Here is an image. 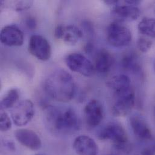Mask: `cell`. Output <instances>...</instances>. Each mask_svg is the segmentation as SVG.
Segmentation results:
<instances>
[{"mask_svg":"<svg viewBox=\"0 0 155 155\" xmlns=\"http://www.w3.org/2000/svg\"><path fill=\"white\" fill-rule=\"evenodd\" d=\"M44 89L47 95L53 100L66 103L73 98L76 84L69 73L63 69H58L46 78Z\"/></svg>","mask_w":155,"mask_h":155,"instance_id":"cell-1","label":"cell"},{"mask_svg":"<svg viewBox=\"0 0 155 155\" xmlns=\"http://www.w3.org/2000/svg\"><path fill=\"white\" fill-rule=\"evenodd\" d=\"M47 119L50 126L61 134H73L81 127L80 120L76 112L71 107L49 106L47 108Z\"/></svg>","mask_w":155,"mask_h":155,"instance_id":"cell-2","label":"cell"},{"mask_svg":"<svg viewBox=\"0 0 155 155\" xmlns=\"http://www.w3.org/2000/svg\"><path fill=\"white\" fill-rule=\"evenodd\" d=\"M102 141H110L116 149L126 150L128 149V137L124 127L119 123H110L104 127L98 134Z\"/></svg>","mask_w":155,"mask_h":155,"instance_id":"cell-3","label":"cell"},{"mask_svg":"<svg viewBox=\"0 0 155 155\" xmlns=\"http://www.w3.org/2000/svg\"><path fill=\"white\" fill-rule=\"evenodd\" d=\"M112 112L116 117H124L133 109L135 103V95L132 87L114 94Z\"/></svg>","mask_w":155,"mask_h":155,"instance_id":"cell-4","label":"cell"},{"mask_svg":"<svg viewBox=\"0 0 155 155\" xmlns=\"http://www.w3.org/2000/svg\"><path fill=\"white\" fill-rule=\"evenodd\" d=\"M107 40L114 47H123L130 44L132 35L129 28L121 22L114 21L107 28Z\"/></svg>","mask_w":155,"mask_h":155,"instance_id":"cell-5","label":"cell"},{"mask_svg":"<svg viewBox=\"0 0 155 155\" xmlns=\"http://www.w3.org/2000/svg\"><path fill=\"white\" fill-rule=\"evenodd\" d=\"M35 115V107L30 100L18 101L12 109L11 117L17 126H24L30 123Z\"/></svg>","mask_w":155,"mask_h":155,"instance_id":"cell-6","label":"cell"},{"mask_svg":"<svg viewBox=\"0 0 155 155\" xmlns=\"http://www.w3.org/2000/svg\"><path fill=\"white\" fill-rule=\"evenodd\" d=\"M65 62L70 70L85 77L92 76L95 71L94 65L80 53H75L68 55Z\"/></svg>","mask_w":155,"mask_h":155,"instance_id":"cell-7","label":"cell"},{"mask_svg":"<svg viewBox=\"0 0 155 155\" xmlns=\"http://www.w3.org/2000/svg\"><path fill=\"white\" fill-rule=\"evenodd\" d=\"M28 49L33 56L40 61H47L51 56V47L49 42L39 35H34L30 37Z\"/></svg>","mask_w":155,"mask_h":155,"instance_id":"cell-8","label":"cell"},{"mask_svg":"<svg viewBox=\"0 0 155 155\" xmlns=\"http://www.w3.org/2000/svg\"><path fill=\"white\" fill-rule=\"evenodd\" d=\"M84 115L86 124L91 127H95L100 124L104 117V107L98 100H91L85 106Z\"/></svg>","mask_w":155,"mask_h":155,"instance_id":"cell-9","label":"cell"},{"mask_svg":"<svg viewBox=\"0 0 155 155\" xmlns=\"http://www.w3.org/2000/svg\"><path fill=\"white\" fill-rule=\"evenodd\" d=\"M140 10L137 6L125 4L124 1H118V4L111 11L112 18L119 22L135 21L140 17Z\"/></svg>","mask_w":155,"mask_h":155,"instance_id":"cell-10","label":"cell"},{"mask_svg":"<svg viewBox=\"0 0 155 155\" xmlns=\"http://www.w3.org/2000/svg\"><path fill=\"white\" fill-rule=\"evenodd\" d=\"M82 31L74 25L59 24L54 29V36L64 42L75 45L83 37Z\"/></svg>","mask_w":155,"mask_h":155,"instance_id":"cell-11","label":"cell"},{"mask_svg":"<svg viewBox=\"0 0 155 155\" xmlns=\"http://www.w3.org/2000/svg\"><path fill=\"white\" fill-rule=\"evenodd\" d=\"M1 42L8 47H19L24 43V33L15 25H8L3 27L0 33Z\"/></svg>","mask_w":155,"mask_h":155,"instance_id":"cell-12","label":"cell"},{"mask_svg":"<svg viewBox=\"0 0 155 155\" xmlns=\"http://www.w3.org/2000/svg\"><path fill=\"white\" fill-rule=\"evenodd\" d=\"M15 137L22 146L31 150H38L42 147V141L38 135L31 130L21 129L16 130Z\"/></svg>","mask_w":155,"mask_h":155,"instance_id":"cell-13","label":"cell"},{"mask_svg":"<svg viewBox=\"0 0 155 155\" xmlns=\"http://www.w3.org/2000/svg\"><path fill=\"white\" fill-rule=\"evenodd\" d=\"M73 148L78 155H97L98 147L95 141L87 135H80L73 143Z\"/></svg>","mask_w":155,"mask_h":155,"instance_id":"cell-14","label":"cell"},{"mask_svg":"<svg viewBox=\"0 0 155 155\" xmlns=\"http://www.w3.org/2000/svg\"><path fill=\"white\" fill-rule=\"evenodd\" d=\"M130 124L135 135L141 140H150L152 138V134L146 121L143 117L135 115L130 118Z\"/></svg>","mask_w":155,"mask_h":155,"instance_id":"cell-15","label":"cell"},{"mask_svg":"<svg viewBox=\"0 0 155 155\" xmlns=\"http://www.w3.org/2000/svg\"><path fill=\"white\" fill-rule=\"evenodd\" d=\"M114 62V58L109 51L102 50L97 54L95 61V70L100 74L108 73Z\"/></svg>","mask_w":155,"mask_h":155,"instance_id":"cell-16","label":"cell"},{"mask_svg":"<svg viewBox=\"0 0 155 155\" xmlns=\"http://www.w3.org/2000/svg\"><path fill=\"white\" fill-rule=\"evenodd\" d=\"M107 86L114 93L121 92L132 87L130 78L125 74L113 76L107 81Z\"/></svg>","mask_w":155,"mask_h":155,"instance_id":"cell-17","label":"cell"},{"mask_svg":"<svg viewBox=\"0 0 155 155\" xmlns=\"http://www.w3.org/2000/svg\"><path fill=\"white\" fill-rule=\"evenodd\" d=\"M122 67L127 71L134 73H138L141 70V64L138 56L134 53H128L121 60Z\"/></svg>","mask_w":155,"mask_h":155,"instance_id":"cell-18","label":"cell"},{"mask_svg":"<svg viewBox=\"0 0 155 155\" xmlns=\"http://www.w3.org/2000/svg\"><path fill=\"white\" fill-rule=\"evenodd\" d=\"M19 92L17 89L13 88L8 90L1 100V108L2 110L13 108L18 102Z\"/></svg>","mask_w":155,"mask_h":155,"instance_id":"cell-19","label":"cell"},{"mask_svg":"<svg viewBox=\"0 0 155 155\" xmlns=\"http://www.w3.org/2000/svg\"><path fill=\"white\" fill-rule=\"evenodd\" d=\"M139 32L147 37L155 38V19L144 18L138 24Z\"/></svg>","mask_w":155,"mask_h":155,"instance_id":"cell-20","label":"cell"},{"mask_svg":"<svg viewBox=\"0 0 155 155\" xmlns=\"http://www.w3.org/2000/svg\"><path fill=\"white\" fill-rule=\"evenodd\" d=\"M1 126L0 129L2 132H7L12 127V121L8 115L4 111L1 109Z\"/></svg>","mask_w":155,"mask_h":155,"instance_id":"cell-21","label":"cell"},{"mask_svg":"<svg viewBox=\"0 0 155 155\" xmlns=\"http://www.w3.org/2000/svg\"><path fill=\"white\" fill-rule=\"evenodd\" d=\"M152 45L153 43L152 41L143 37L139 38L137 41L138 48L142 53L148 52L151 49Z\"/></svg>","mask_w":155,"mask_h":155,"instance_id":"cell-22","label":"cell"},{"mask_svg":"<svg viewBox=\"0 0 155 155\" xmlns=\"http://www.w3.org/2000/svg\"><path fill=\"white\" fill-rule=\"evenodd\" d=\"M33 4L31 1H18L14 2L13 8L17 12H21L30 8Z\"/></svg>","mask_w":155,"mask_h":155,"instance_id":"cell-23","label":"cell"},{"mask_svg":"<svg viewBox=\"0 0 155 155\" xmlns=\"http://www.w3.org/2000/svg\"><path fill=\"white\" fill-rule=\"evenodd\" d=\"M26 26L30 30H35L37 26L36 21L32 17H28L25 19Z\"/></svg>","mask_w":155,"mask_h":155,"instance_id":"cell-24","label":"cell"},{"mask_svg":"<svg viewBox=\"0 0 155 155\" xmlns=\"http://www.w3.org/2000/svg\"><path fill=\"white\" fill-rule=\"evenodd\" d=\"M143 155H154V153L151 149H145L143 152Z\"/></svg>","mask_w":155,"mask_h":155,"instance_id":"cell-25","label":"cell"},{"mask_svg":"<svg viewBox=\"0 0 155 155\" xmlns=\"http://www.w3.org/2000/svg\"><path fill=\"white\" fill-rule=\"evenodd\" d=\"M153 117H154V119H155V106L154 107V109H153Z\"/></svg>","mask_w":155,"mask_h":155,"instance_id":"cell-26","label":"cell"},{"mask_svg":"<svg viewBox=\"0 0 155 155\" xmlns=\"http://www.w3.org/2000/svg\"><path fill=\"white\" fill-rule=\"evenodd\" d=\"M106 155H117L116 154H114V153H110V154H107Z\"/></svg>","mask_w":155,"mask_h":155,"instance_id":"cell-27","label":"cell"},{"mask_svg":"<svg viewBox=\"0 0 155 155\" xmlns=\"http://www.w3.org/2000/svg\"></svg>","mask_w":155,"mask_h":155,"instance_id":"cell-28","label":"cell"},{"mask_svg":"<svg viewBox=\"0 0 155 155\" xmlns=\"http://www.w3.org/2000/svg\"></svg>","mask_w":155,"mask_h":155,"instance_id":"cell-29","label":"cell"}]
</instances>
